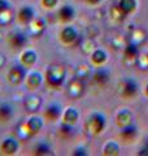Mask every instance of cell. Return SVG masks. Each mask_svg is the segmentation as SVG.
I'll return each instance as SVG.
<instances>
[{
    "mask_svg": "<svg viewBox=\"0 0 148 156\" xmlns=\"http://www.w3.org/2000/svg\"><path fill=\"white\" fill-rule=\"evenodd\" d=\"M44 80L49 89H58L66 80V69L62 65H51L46 70Z\"/></svg>",
    "mask_w": 148,
    "mask_h": 156,
    "instance_id": "6da1fadb",
    "label": "cell"
},
{
    "mask_svg": "<svg viewBox=\"0 0 148 156\" xmlns=\"http://www.w3.org/2000/svg\"><path fill=\"white\" fill-rule=\"evenodd\" d=\"M105 125H107V119L103 113H92L90 117H88V120L86 121V131L90 135L92 136H96L99 134L103 133V130L105 129Z\"/></svg>",
    "mask_w": 148,
    "mask_h": 156,
    "instance_id": "7a4b0ae2",
    "label": "cell"
},
{
    "mask_svg": "<svg viewBox=\"0 0 148 156\" xmlns=\"http://www.w3.org/2000/svg\"><path fill=\"white\" fill-rule=\"evenodd\" d=\"M138 91H139V86H138L136 81L132 80V78H123L120 82V96L122 99H134L138 95Z\"/></svg>",
    "mask_w": 148,
    "mask_h": 156,
    "instance_id": "3957f363",
    "label": "cell"
},
{
    "mask_svg": "<svg viewBox=\"0 0 148 156\" xmlns=\"http://www.w3.org/2000/svg\"><path fill=\"white\" fill-rule=\"evenodd\" d=\"M60 41L65 46L70 47H77L81 43V35L78 34L77 29L74 26H65L60 31Z\"/></svg>",
    "mask_w": 148,
    "mask_h": 156,
    "instance_id": "277c9868",
    "label": "cell"
},
{
    "mask_svg": "<svg viewBox=\"0 0 148 156\" xmlns=\"http://www.w3.org/2000/svg\"><path fill=\"white\" fill-rule=\"evenodd\" d=\"M26 74H27V69H26V68H25L22 64L13 65L11 69L8 70L7 81H8L11 85L17 86V85L21 83V82L25 81V78H26Z\"/></svg>",
    "mask_w": 148,
    "mask_h": 156,
    "instance_id": "5b68a950",
    "label": "cell"
},
{
    "mask_svg": "<svg viewBox=\"0 0 148 156\" xmlns=\"http://www.w3.org/2000/svg\"><path fill=\"white\" fill-rule=\"evenodd\" d=\"M85 83H83V80L81 78H73L70 80L68 85V89H66V94L72 98V99H78V98H81L83 95V92H85Z\"/></svg>",
    "mask_w": 148,
    "mask_h": 156,
    "instance_id": "8992f818",
    "label": "cell"
},
{
    "mask_svg": "<svg viewBox=\"0 0 148 156\" xmlns=\"http://www.w3.org/2000/svg\"><path fill=\"white\" fill-rule=\"evenodd\" d=\"M46 30V21L41 17H34L30 22L27 23V31L29 35L33 38H39L43 35Z\"/></svg>",
    "mask_w": 148,
    "mask_h": 156,
    "instance_id": "52a82bcc",
    "label": "cell"
},
{
    "mask_svg": "<svg viewBox=\"0 0 148 156\" xmlns=\"http://www.w3.org/2000/svg\"><path fill=\"white\" fill-rule=\"evenodd\" d=\"M8 43L9 46L14 50H19L26 46L27 43V37L23 33H19V31H13L8 35Z\"/></svg>",
    "mask_w": 148,
    "mask_h": 156,
    "instance_id": "ba28073f",
    "label": "cell"
},
{
    "mask_svg": "<svg viewBox=\"0 0 148 156\" xmlns=\"http://www.w3.org/2000/svg\"><path fill=\"white\" fill-rule=\"evenodd\" d=\"M18 140L14 139V138H5L0 143V152L2 155H7V156H11L14 155L18 151Z\"/></svg>",
    "mask_w": 148,
    "mask_h": 156,
    "instance_id": "9c48e42d",
    "label": "cell"
},
{
    "mask_svg": "<svg viewBox=\"0 0 148 156\" xmlns=\"http://www.w3.org/2000/svg\"><path fill=\"white\" fill-rule=\"evenodd\" d=\"M136 136H138V129L134 125L126 126V128L121 129V131H120V139L122 143H126V144L134 143Z\"/></svg>",
    "mask_w": 148,
    "mask_h": 156,
    "instance_id": "30bf717a",
    "label": "cell"
},
{
    "mask_svg": "<svg viewBox=\"0 0 148 156\" xmlns=\"http://www.w3.org/2000/svg\"><path fill=\"white\" fill-rule=\"evenodd\" d=\"M42 82H43V77H42L41 73H38V72L29 73L26 76V78H25V86H26V89L30 90V91L37 90L38 87L42 85Z\"/></svg>",
    "mask_w": 148,
    "mask_h": 156,
    "instance_id": "8fae6325",
    "label": "cell"
},
{
    "mask_svg": "<svg viewBox=\"0 0 148 156\" xmlns=\"http://www.w3.org/2000/svg\"><path fill=\"white\" fill-rule=\"evenodd\" d=\"M109 78H111V72L107 69V68H99V69L93 73L92 76V81L93 83H96L97 86L100 87H104L108 82H109Z\"/></svg>",
    "mask_w": 148,
    "mask_h": 156,
    "instance_id": "7c38bea8",
    "label": "cell"
},
{
    "mask_svg": "<svg viewBox=\"0 0 148 156\" xmlns=\"http://www.w3.org/2000/svg\"><path fill=\"white\" fill-rule=\"evenodd\" d=\"M132 113L129 109H121L116 116V124L120 129H123L126 126L132 125Z\"/></svg>",
    "mask_w": 148,
    "mask_h": 156,
    "instance_id": "4fadbf2b",
    "label": "cell"
},
{
    "mask_svg": "<svg viewBox=\"0 0 148 156\" xmlns=\"http://www.w3.org/2000/svg\"><path fill=\"white\" fill-rule=\"evenodd\" d=\"M62 115V109L61 105L57 103H53L51 105H48V108L44 111V119L49 122H56Z\"/></svg>",
    "mask_w": 148,
    "mask_h": 156,
    "instance_id": "5bb4252c",
    "label": "cell"
},
{
    "mask_svg": "<svg viewBox=\"0 0 148 156\" xmlns=\"http://www.w3.org/2000/svg\"><path fill=\"white\" fill-rule=\"evenodd\" d=\"M34 17H35V12H34V9L29 5L19 8V11L17 13V21L19 23H22V25H27Z\"/></svg>",
    "mask_w": 148,
    "mask_h": 156,
    "instance_id": "9a60e30c",
    "label": "cell"
},
{
    "mask_svg": "<svg viewBox=\"0 0 148 156\" xmlns=\"http://www.w3.org/2000/svg\"><path fill=\"white\" fill-rule=\"evenodd\" d=\"M57 17H58V20H60V22L68 23V22L73 21V18L76 17V11H74V8L72 5L65 4V5H62L60 9H58Z\"/></svg>",
    "mask_w": 148,
    "mask_h": 156,
    "instance_id": "2e32d148",
    "label": "cell"
},
{
    "mask_svg": "<svg viewBox=\"0 0 148 156\" xmlns=\"http://www.w3.org/2000/svg\"><path fill=\"white\" fill-rule=\"evenodd\" d=\"M25 124H26V128H27L29 133H30L31 136L37 135L39 131L43 129V120L38 116H31Z\"/></svg>",
    "mask_w": 148,
    "mask_h": 156,
    "instance_id": "e0dca14e",
    "label": "cell"
},
{
    "mask_svg": "<svg viewBox=\"0 0 148 156\" xmlns=\"http://www.w3.org/2000/svg\"><path fill=\"white\" fill-rule=\"evenodd\" d=\"M23 105H25V109L27 112H30V113H34V112L39 111L42 105V99L41 96H37V95H30L27 96L26 99L23 101Z\"/></svg>",
    "mask_w": 148,
    "mask_h": 156,
    "instance_id": "ac0fdd59",
    "label": "cell"
},
{
    "mask_svg": "<svg viewBox=\"0 0 148 156\" xmlns=\"http://www.w3.org/2000/svg\"><path fill=\"white\" fill-rule=\"evenodd\" d=\"M19 60H21V64L27 69V68H31V66L35 65V62L38 60V55L34 50H26V51L22 52Z\"/></svg>",
    "mask_w": 148,
    "mask_h": 156,
    "instance_id": "d6986e66",
    "label": "cell"
},
{
    "mask_svg": "<svg viewBox=\"0 0 148 156\" xmlns=\"http://www.w3.org/2000/svg\"><path fill=\"white\" fill-rule=\"evenodd\" d=\"M107 60H108V55L104 50L97 48V50H95L91 53V62L95 66H103L107 62Z\"/></svg>",
    "mask_w": 148,
    "mask_h": 156,
    "instance_id": "ffe728a7",
    "label": "cell"
},
{
    "mask_svg": "<svg viewBox=\"0 0 148 156\" xmlns=\"http://www.w3.org/2000/svg\"><path fill=\"white\" fill-rule=\"evenodd\" d=\"M13 108L11 104L2 103L0 104V124H7L13 117Z\"/></svg>",
    "mask_w": 148,
    "mask_h": 156,
    "instance_id": "44dd1931",
    "label": "cell"
},
{
    "mask_svg": "<svg viewBox=\"0 0 148 156\" xmlns=\"http://www.w3.org/2000/svg\"><path fill=\"white\" fill-rule=\"evenodd\" d=\"M146 39H147V34L143 29H139V27L134 29L130 34V43H132V44H135L138 47L143 44L146 42Z\"/></svg>",
    "mask_w": 148,
    "mask_h": 156,
    "instance_id": "7402d4cb",
    "label": "cell"
},
{
    "mask_svg": "<svg viewBox=\"0 0 148 156\" xmlns=\"http://www.w3.org/2000/svg\"><path fill=\"white\" fill-rule=\"evenodd\" d=\"M78 117H79V113H78L77 109L66 108L65 112L62 113V122L69 124V125H74L78 121Z\"/></svg>",
    "mask_w": 148,
    "mask_h": 156,
    "instance_id": "603a6c76",
    "label": "cell"
},
{
    "mask_svg": "<svg viewBox=\"0 0 148 156\" xmlns=\"http://www.w3.org/2000/svg\"><path fill=\"white\" fill-rule=\"evenodd\" d=\"M123 56H125L126 60H136L138 56H139V50H138V46L129 43L123 48Z\"/></svg>",
    "mask_w": 148,
    "mask_h": 156,
    "instance_id": "cb8c5ba5",
    "label": "cell"
},
{
    "mask_svg": "<svg viewBox=\"0 0 148 156\" xmlns=\"http://www.w3.org/2000/svg\"><path fill=\"white\" fill-rule=\"evenodd\" d=\"M118 7H120L123 13L126 14H130L132 13L136 9V0H118Z\"/></svg>",
    "mask_w": 148,
    "mask_h": 156,
    "instance_id": "d4e9b609",
    "label": "cell"
},
{
    "mask_svg": "<svg viewBox=\"0 0 148 156\" xmlns=\"http://www.w3.org/2000/svg\"><path fill=\"white\" fill-rule=\"evenodd\" d=\"M103 155H105V156H117V155H120V146H118V143L115 142V140L108 142L104 146V148H103Z\"/></svg>",
    "mask_w": 148,
    "mask_h": 156,
    "instance_id": "484cf974",
    "label": "cell"
},
{
    "mask_svg": "<svg viewBox=\"0 0 148 156\" xmlns=\"http://www.w3.org/2000/svg\"><path fill=\"white\" fill-rule=\"evenodd\" d=\"M51 154H52L51 146H49L47 142H44V140L39 142V143L35 146V148H34V155L46 156V155H51Z\"/></svg>",
    "mask_w": 148,
    "mask_h": 156,
    "instance_id": "4316f807",
    "label": "cell"
},
{
    "mask_svg": "<svg viewBox=\"0 0 148 156\" xmlns=\"http://www.w3.org/2000/svg\"><path fill=\"white\" fill-rule=\"evenodd\" d=\"M73 134H74L73 125L62 122L61 126H60V130H58V135H60L62 139H69V138H72V136H73Z\"/></svg>",
    "mask_w": 148,
    "mask_h": 156,
    "instance_id": "83f0119b",
    "label": "cell"
},
{
    "mask_svg": "<svg viewBox=\"0 0 148 156\" xmlns=\"http://www.w3.org/2000/svg\"><path fill=\"white\" fill-rule=\"evenodd\" d=\"M90 73H91V68L88 64H81V65H78L77 69H76L77 78H81V80H83V81H85L86 78H88Z\"/></svg>",
    "mask_w": 148,
    "mask_h": 156,
    "instance_id": "f1b7e54d",
    "label": "cell"
},
{
    "mask_svg": "<svg viewBox=\"0 0 148 156\" xmlns=\"http://www.w3.org/2000/svg\"><path fill=\"white\" fill-rule=\"evenodd\" d=\"M13 11L12 8L5 9L4 12L0 13V26H7L13 21Z\"/></svg>",
    "mask_w": 148,
    "mask_h": 156,
    "instance_id": "f546056e",
    "label": "cell"
},
{
    "mask_svg": "<svg viewBox=\"0 0 148 156\" xmlns=\"http://www.w3.org/2000/svg\"><path fill=\"white\" fill-rule=\"evenodd\" d=\"M109 14L115 21H122V20L126 17V14L123 13V11L120 7H118V4H115V5L109 9Z\"/></svg>",
    "mask_w": 148,
    "mask_h": 156,
    "instance_id": "4dcf8cb0",
    "label": "cell"
},
{
    "mask_svg": "<svg viewBox=\"0 0 148 156\" xmlns=\"http://www.w3.org/2000/svg\"><path fill=\"white\" fill-rule=\"evenodd\" d=\"M17 135H18V138L21 139V140H26L29 138H31V135H30V133H29V130L26 128V124H25V122L18 125V128H17Z\"/></svg>",
    "mask_w": 148,
    "mask_h": 156,
    "instance_id": "1f68e13d",
    "label": "cell"
},
{
    "mask_svg": "<svg viewBox=\"0 0 148 156\" xmlns=\"http://www.w3.org/2000/svg\"><path fill=\"white\" fill-rule=\"evenodd\" d=\"M57 3H58V0H41V4L46 9H53L57 5Z\"/></svg>",
    "mask_w": 148,
    "mask_h": 156,
    "instance_id": "d6a6232c",
    "label": "cell"
},
{
    "mask_svg": "<svg viewBox=\"0 0 148 156\" xmlns=\"http://www.w3.org/2000/svg\"><path fill=\"white\" fill-rule=\"evenodd\" d=\"M8 8H11V5H9V3L7 2V0H0V13L4 12Z\"/></svg>",
    "mask_w": 148,
    "mask_h": 156,
    "instance_id": "836d02e7",
    "label": "cell"
},
{
    "mask_svg": "<svg viewBox=\"0 0 148 156\" xmlns=\"http://www.w3.org/2000/svg\"><path fill=\"white\" fill-rule=\"evenodd\" d=\"M85 2L88 4V5H97L99 3H101V0H85Z\"/></svg>",
    "mask_w": 148,
    "mask_h": 156,
    "instance_id": "e575fe53",
    "label": "cell"
},
{
    "mask_svg": "<svg viewBox=\"0 0 148 156\" xmlns=\"http://www.w3.org/2000/svg\"><path fill=\"white\" fill-rule=\"evenodd\" d=\"M83 151H85V148H76V150H74V155H86V152H83Z\"/></svg>",
    "mask_w": 148,
    "mask_h": 156,
    "instance_id": "d590c367",
    "label": "cell"
},
{
    "mask_svg": "<svg viewBox=\"0 0 148 156\" xmlns=\"http://www.w3.org/2000/svg\"><path fill=\"white\" fill-rule=\"evenodd\" d=\"M4 65H5V56L0 53V69H2Z\"/></svg>",
    "mask_w": 148,
    "mask_h": 156,
    "instance_id": "8d00e7d4",
    "label": "cell"
},
{
    "mask_svg": "<svg viewBox=\"0 0 148 156\" xmlns=\"http://www.w3.org/2000/svg\"><path fill=\"white\" fill-rule=\"evenodd\" d=\"M144 92H146V95L148 96V83H147V86H146V90H144Z\"/></svg>",
    "mask_w": 148,
    "mask_h": 156,
    "instance_id": "74e56055",
    "label": "cell"
},
{
    "mask_svg": "<svg viewBox=\"0 0 148 156\" xmlns=\"http://www.w3.org/2000/svg\"><path fill=\"white\" fill-rule=\"evenodd\" d=\"M147 60H148V53H147Z\"/></svg>",
    "mask_w": 148,
    "mask_h": 156,
    "instance_id": "f35d334b",
    "label": "cell"
},
{
    "mask_svg": "<svg viewBox=\"0 0 148 156\" xmlns=\"http://www.w3.org/2000/svg\"><path fill=\"white\" fill-rule=\"evenodd\" d=\"M147 144H148V142H147Z\"/></svg>",
    "mask_w": 148,
    "mask_h": 156,
    "instance_id": "ab89813d",
    "label": "cell"
}]
</instances>
